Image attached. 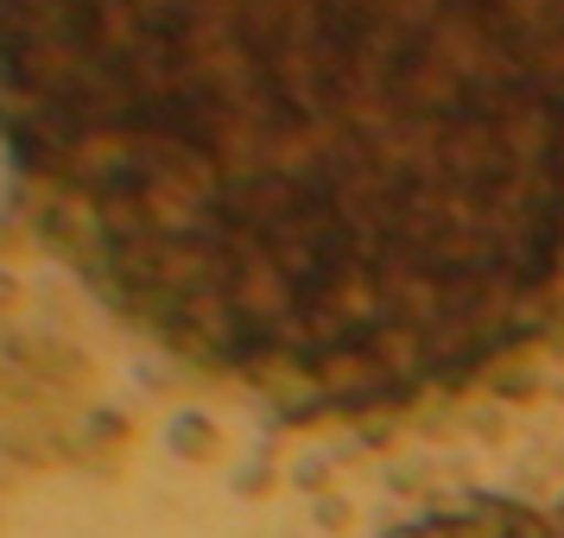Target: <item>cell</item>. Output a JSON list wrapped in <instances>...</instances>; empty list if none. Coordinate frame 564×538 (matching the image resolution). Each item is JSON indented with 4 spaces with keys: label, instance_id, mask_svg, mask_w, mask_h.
<instances>
[{
    "label": "cell",
    "instance_id": "6da1fadb",
    "mask_svg": "<svg viewBox=\"0 0 564 538\" xmlns=\"http://www.w3.org/2000/svg\"><path fill=\"white\" fill-rule=\"evenodd\" d=\"M7 204L285 418L564 336V0H0Z\"/></svg>",
    "mask_w": 564,
    "mask_h": 538
},
{
    "label": "cell",
    "instance_id": "8992f818",
    "mask_svg": "<svg viewBox=\"0 0 564 538\" xmlns=\"http://www.w3.org/2000/svg\"><path fill=\"white\" fill-rule=\"evenodd\" d=\"M254 487H267V457H254L248 469H235V494H254Z\"/></svg>",
    "mask_w": 564,
    "mask_h": 538
},
{
    "label": "cell",
    "instance_id": "ba28073f",
    "mask_svg": "<svg viewBox=\"0 0 564 538\" xmlns=\"http://www.w3.org/2000/svg\"><path fill=\"white\" fill-rule=\"evenodd\" d=\"M552 519H558V526H564V494H558V501H552Z\"/></svg>",
    "mask_w": 564,
    "mask_h": 538
},
{
    "label": "cell",
    "instance_id": "5b68a950",
    "mask_svg": "<svg viewBox=\"0 0 564 538\" xmlns=\"http://www.w3.org/2000/svg\"><path fill=\"white\" fill-rule=\"evenodd\" d=\"M317 526H324V532H343V526H349V507H343L336 494H317Z\"/></svg>",
    "mask_w": 564,
    "mask_h": 538
},
{
    "label": "cell",
    "instance_id": "3957f363",
    "mask_svg": "<svg viewBox=\"0 0 564 538\" xmlns=\"http://www.w3.org/2000/svg\"><path fill=\"white\" fill-rule=\"evenodd\" d=\"M165 443H172V457H184V462H204V457H216V443H223V431H216V418H209V411L184 406V411H172V425H165Z\"/></svg>",
    "mask_w": 564,
    "mask_h": 538
},
{
    "label": "cell",
    "instance_id": "52a82bcc",
    "mask_svg": "<svg viewBox=\"0 0 564 538\" xmlns=\"http://www.w3.org/2000/svg\"><path fill=\"white\" fill-rule=\"evenodd\" d=\"M13 298H20V279H13V273L0 266V305H13Z\"/></svg>",
    "mask_w": 564,
    "mask_h": 538
},
{
    "label": "cell",
    "instance_id": "7a4b0ae2",
    "mask_svg": "<svg viewBox=\"0 0 564 538\" xmlns=\"http://www.w3.org/2000/svg\"><path fill=\"white\" fill-rule=\"evenodd\" d=\"M387 538H564V526L527 501H508V494H463L451 507H432L406 526H393Z\"/></svg>",
    "mask_w": 564,
    "mask_h": 538
},
{
    "label": "cell",
    "instance_id": "277c9868",
    "mask_svg": "<svg viewBox=\"0 0 564 538\" xmlns=\"http://www.w3.org/2000/svg\"><path fill=\"white\" fill-rule=\"evenodd\" d=\"M324 482H330V457H299V462H292V487L324 494Z\"/></svg>",
    "mask_w": 564,
    "mask_h": 538
}]
</instances>
